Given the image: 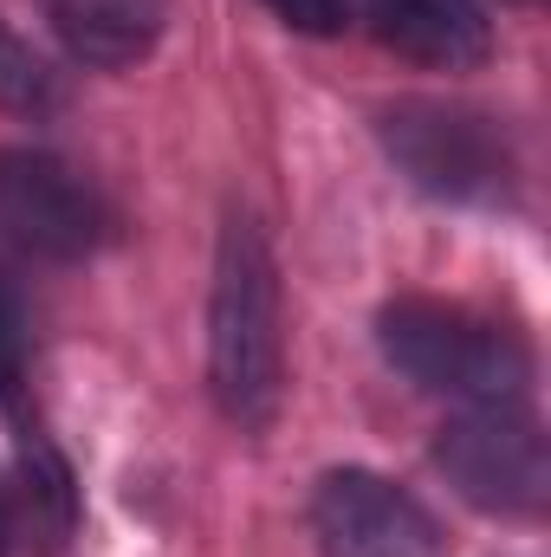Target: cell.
Returning a JSON list of instances; mask_svg holds the SVG:
<instances>
[{"instance_id":"1","label":"cell","mask_w":551,"mask_h":557,"mask_svg":"<svg viewBox=\"0 0 551 557\" xmlns=\"http://www.w3.org/2000/svg\"><path fill=\"white\" fill-rule=\"evenodd\" d=\"M208 383L221 416L241 428H267L285 396V305L267 234L234 214L221 227L215 298H208Z\"/></svg>"},{"instance_id":"2","label":"cell","mask_w":551,"mask_h":557,"mask_svg":"<svg viewBox=\"0 0 551 557\" xmlns=\"http://www.w3.org/2000/svg\"><path fill=\"white\" fill-rule=\"evenodd\" d=\"M377 344L396 376H409L415 389L448 396L461 409L526 403V389H532V344L467 305H448V298L409 292V298L383 305Z\"/></svg>"},{"instance_id":"3","label":"cell","mask_w":551,"mask_h":557,"mask_svg":"<svg viewBox=\"0 0 551 557\" xmlns=\"http://www.w3.org/2000/svg\"><path fill=\"white\" fill-rule=\"evenodd\" d=\"M434 467L480 512H500V519H539L546 512L551 454H546V428L526 403L461 409L434 441Z\"/></svg>"},{"instance_id":"4","label":"cell","mask_w":551,"mask_h":557,"mask_svg":"<svg viewBox=\"0 0 551 557\" xmlns=\"http://www.w3.org/2000/svg\"><path fill=\"white\" fill-rule=\"evenodd\" d=\"M383 143L396 169L421 195L441 201H500L513 188V143L487 111L441 104V98H409L383 111Z\"/></svg>"},{"instance_id":"5","label":"cell","mask_w":551,"mask_h":557,"mask_svg":"<svg viewBox=\"0 0 551 557\" xmlns=\"http://www.w3.org/2000/svg\"><path fill=\"white\" fill-rule=\"evenodd\" d=\"M0 240L26 260H85L111 240V201L52 149H0Z\"/></svg>"},{"instance_id":"6","label":"cell","mask_w":551,"mask_h":557,"mask_svg":"<svg viewBox=\"0 0 551 557\" xmlns=\"http://www.w3.org/2000/svg\"><path fill=\"white\" fill-rule=\"evenodd\" d=\"M311 539L318 557H441V519L415 499L409 486L364 473V467H338L318 480L311 493Z\"/></svg>"},{"instance_id":"7","label":"cell","mask_w":551,"mask_h":557,"mask_svg":"<svg viewBox=\"0 0 551 557\" xmlns=\"http://www.w3.org/2000/svg\"><path fill=\"white\" fill-rule=\"evenodd\" d=\"M357 13L377 26L390 52H403L415 65H441V72L480 65L493 46L480 0H357Z\"/></svg>"},{"instance_id":"8","label":"cell","mask_w":551,"mask_h":557,"mask_svg":"<svg viewBox=\"0 0 551 557\" xmlns=\"http://www.w3.org/2000/svg\"><path fill=\"white\" fill-rule=\"evenodd\" d=\"M52 33L72 59L98 72H124L162 39V0H46Z\"/></svg>"},{"instance_id":"9","label":"cell","mask_w":551,"mask_h":557,"mask_svg":"<svg viewBox=\"0 0 551 557\" xmlns=\"http://www.w3.org/2000/svg\"><path fill=\"white\" fill-rule=\"evenodd\" d=\"M20 512L33 519V532H46V545L72 532V473L46 441H33L20 460Z\"/></svg>"},{"instance_id":"10","label":"cell","mask_w":551,"mask_h":557,"mask_svg":"<svg viewBox=\"0 0 551 557\" xmlns=\"http://www.w3.org/2000/svg\"><path fill=\"white\" fill-rule=\"evenodd\" d=\"M59 104V72L0 20V111H20V117H39Z\"/></svg>"},{"instance_id":"11","label":"cell","mask_w":551,"mask_h":557,"mask_svg":"<svg viewBox=\"0 0 551 557\" xmlns=\"http://www.w3.org/2000/svg\"><path fill=\"white\" fill-rule=\"evenodd\" d=\"M20 370H26V305H20L13 278L0 273V396L20 383Z\"/></svg>"},{"instance_id":"12","label":"cell","mask_w":551,"mask_h":557,"mask_svg":"<svg viewBox=\"0 0 551 557\" xmlns=\"http://www.w3.org/2000/svg\"><path fill=\"white\" fill-rule=\"evenodd\" d=\"M292 33H338L344 20H357V0H267Z\"/></svg>"},{"instance_id":"13","label":"cell","mask_w":551,"mask_h":557,"mask_svg":"<svg viewBox=\"0 0 551 557\" xmlns=\"http://www.w3.org/2000/svg\"><path fill=\"white\" fill-rule=\"evenodd\" d=\"M7 545H13V506L0 499V557H7Z\"/></svg>"}]
</instances>
